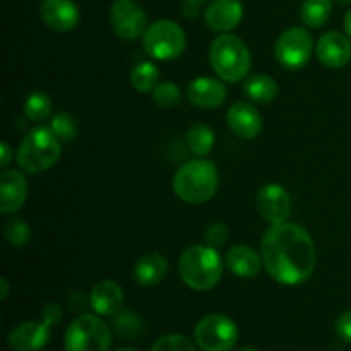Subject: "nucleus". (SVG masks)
<instances>
[{
	"label": "nucleus",
	"mask_w": 351,
	"mask_h": 351,
	"mask_svg": "<svg viewBox=\"0 0 351 351\" xmlns=\"http://www.w3.org/2000/svg\"><path fill=\"white\" fill-rule=\"evenodd\" d=\"M267 274L287 287H297L311 280L317 266V250L311 233L297 223L271 225L261 245Z\"/></svg>",
	"instance_id": "nucleus-1"
},
{
	"label": "nucleus",
	"mask_w": 351,
	"mask_h": 351,
	"mask_svg": "<svg viewBox=\"0 0 351 351\" xmlns=\"http://www.w3.org/2000/svg\"><path fill=\"white\" fill-rule=\"evenodd\" d=\"M218 182L216 165L209 160L197 158L178 168L173 177V192L187 204H204L215 197Z\"/></svg>",
	"instance_id": "nucleus-2"
},
{
	"label": "nucleus",
	"mask_w": 351,
	"mask_h": 351,
	"mask_svg": "<svg viewBox=\"0 0 351 351\" xmlns=\"http://www.w3.org/2000/svg\"><path fill=\"white\" fill-rule=\"evenodd\" d=\"M178 274L192 290H213L223 276L221 257L209 245H191L178 259Z\"/></svg>",
	"instance_id": "nucleus-3"
},
{
	"label": "nucleus",
	"mask_w": 351,
	"mask_h": 351,
	"mask_svg": "<svg viewBox=\"0 0 351 351\" xmlns=\"http://www.w3.org/2000/svg\"><path fill=\"white\" fill-rule=\"evenodd\" d=\"M60 139L50 127H34L24 136L17 149V165L31 175L50 170L60 160Z\"/></svg>",
	"instance_id": "nucleus-4"
},
{
	"label": "nucleus",
	"mask_w": 351,
	"mask_h": 351,
	"mask_svg": "<svg viewBox=\"0 0 351 351\" xmlns=\"http://www.w3.org/2000/svg\"><path fill=\"white\" fill-rule=\"evenodd\" d=\"M209 62L219 79L239 82L247 77L252 65L249 47L239 36L230 33L219 34L209 47Z\"/></svg>",
	"instance_id": "nucleus-5"
},
{
	"label": "nucleus",
	"mask_w": 351,
	"mask_h": 351,
	"mask_svg": "<svg viewBox=\"0 0 351 351\" xmlns=\"http://www.w3.org/2000/svg\"><path fill=\"white\" fill-rule=\"evenodd\" d=\"M110 346L112 332L98 314H81L65 329V351H110Z\"/></svg>",
	"instance_id": "nucleus-6"
},
{
	"label": "nucleus",
	"mask_w": 351,
	"mask_h": 351,
	"mask_svg": "<svg viewBox=\"0 0 351 351\" xmlns=\"http://www.w3.org/2000/svg\"><path fill=\"white\" fill-rule=\"evenodd\" d=\"M143 47L156 60H175L187 48V36L175 21L160 19L147 26L143 34Z\"/></svg>",
	"instance_id": "nucleus-7"
},
{
	"label": "nucleus",
	"mask_w": 351,
	"mask_h": 351,
	"mask_svg": "<svg viewBox=\"0 0 351 351\" xmlns=\"http://www.w3.org/2000/svg\"><path fill=\"white\" fill-rule=\"evenodd\" d=\"M194 341L202 351H232L239 341V328L225 314H209L197 322Z\"/></svg>",
	"instance_id": "nucleus-8"
},
{
	"label": "nucleus",
	"mask_w": 351,
	"mask_h": 351,
	"mask_svg": "<svg viewBox=\"0 0 351 351\" xmlns=\"http://www.w3.org/2000/svg\"><path fill=\"white\" fill-rule=\"evenodd\" d=\"M312 53H314V38L304 27H290L283 31L274 47L276 60L285 69L291 71L305 67L312 58Z\"/></svg>",
	"instance_id": "nucleus-9"
},
{
	"label": "nucleus",
	"mask_w": 351,
	"mask_h": 351,
	"mask_svg": "<svg viewBox=\"0 0 351 351\" xmlns=\"http://www.w3.org/2000/svg\"><path fill=\"white\" fill-rule=\"evenodd\" d=\"M110 23L119 38L134 41L147 29V16L134 0H115L110 9Z\"/></svg>",
	"instance_id": "nucleus-10"
},
{
	"label": "nucleus",
	"mask_w": 351,
	"mask_h": 351,
	"mask_svg": "<svg viewBox=\"0 0 351 351\" xmlns=\"http://www.w3.org/2000/svg\"><path fill=\"white\" fill-rule=\"evenodd\" d=\"M257 211L269 225H280L291 213V197L283 185L267 184L259 189L256 197Z\"/></svg>",
	"instance_id": "nucleus-11"
},
{
	"label": "nucleus",
	"mask_w": 351,
	"mask_h": 351,
	"mask_svg": "<svg viewBox=\"0 0 351 351\" xmlns=\"http://www.w3.org/2000/svg\"><path fill=\"white\" fill-rule=\"evenodd\" d=\"M51 328L40 322H21L16 328L10 329L7 336V343L12 351H41L50 343Z\"/></svg>",
	"instance_id": "nucleus-12"
},
{
	"label": "nucleus",
	"mask_w": 351,
	"mask_h": 351,
	"mask_svg": "<svg viewBox=\"0 0 351 351\" xmlns=\"http://www.w3.org/2000/svg\"><path fill=\"white\" fill-rule=\"evenodd\" d=\"M319 62L329 69H341L351 60V41L348 34L329 31L315 45Z\"/></svg>",
	"instance_id": "nucleus-13"
},
{
	"label": "nucleus",
	"mask_w": 351,
	"mask_h": 351,
	"mask_svg": "<svg viewBox=\"0 0 351 351\" xmlns=\"http://www.w3.org/2000/svg\"><path fill=\"white\" fill-rule=\"evenodd\" d=\"M230 130L240 139H256L263 130V117L259 110L247 101H237L226 112Z\"/></svg>",
	"instance_id": "nucleus-14"
},
{
	"label": "nucleus",
	"mask_w": 351,
	"mask_h": 351,
	"mask_svg": "<svg viewBox=\"0 0 351 351\" xmlns=\"http://www.w3.org/2000/svg\"><path fill=\"white\" fill-rule=\"evenodd\" d=\"M40 14L43 23L58 33L74 29L81 19V12L74 0H43Z\"/></svg>",
	"instance_id": "nucleus-15"
},
{
	"label": "nucleus",
	"mask_w": 351,
	"mask_h": 351,
	"mask_svg": "<svg viewBox=\"0 0 351 351\" xmlns=\"http://www.w3.org/2000/svg\"><path fill=\"white\" fill-rule=\"evenodd\" d=\"M243 17V5L240 0H213L204 12L209 29L216 33H228L235 29Z\"/></svg>",
	"instance_id": "nucleus-16"
},
{
	"label": "nucleus",
	"mask_w": 351,
	"mask_h": 351,
	"mask_svg": "<svg viewBox=\"0 0 351 351\" xmlns=\"http://www.w3.org/2000/svg\"><path fill=\"white\" fill-rule=\"evenodd\" d=\"M27 197V182L17 170H3L0 175V213L12 215L19 211Z\"/></svg>",
	"instance_id": "nucleus-17"
},
{
	"label": "nucleus",
	"mask_w": 351,
	"mask_h": 351,
	"mask_svg": "<svg viewBox=\"0 0 351 351\" xmlns=\"http://www.w3.org/2000/svg\"><path fill=\"white\" fill-rule=\"evenodd\" d=\"M226 88L219 79L201 75L187 88V98L199 108H218L226 101Z\"/></svg>",
	"instance_id": "nucleus-18"
},
{
	"label": "nucleus",
	"mask_w": 351,
	"mask_h": 351,
	"mask_svg": "<svg viewBox=\"0 0 351 351\" xmlns=\"http://www.w3.org/2000/svg\"><path fill=\"white\" fill-rule=\"evenodd\" d=\"M123 305V290L117 281L103 280L93 287L89 295V307L103 317L115 315Z\"/></svg>",
	"instance_id": "nucleus-19"
},
{
	"label": "nucleus",
	"mask_w": 351,
	"mask_h": 351,
	"mask_svg": "<svg viewBox=\"0 0 351 351\" xmlns=\"http://www.w3.org/2000/svg\"><path fill=\"white\" fill-rule=\"evenodd\" d=\"M225 259L226 267L240 278H256L261 273V267L264 266L263 256H259L252 247L242 243L228 249Z\"/></svg>",
	"instance_id": "nucleus-20"
},
{
	"label": "nucleus",
	"mask_w": 351,
	"mask_h": 351,
	"mask_svg": "<svg viewBox=\"0 0 351 351\" xmlns=\"http://www.w3.org/2000/svg\"><path fill=\"white\" fill-rule=\"evenodd\" d=\"M168 273V261L161 254L149 252L134 266V280L144 288L156 287Z\"/></svg>",
	"instance_id": "nucleus-21"
},
{
	"label": "nucleus",
	"mask_w": 351,
	"mask_h": 351,
	"mask_svg": "<svg viewBox=\"0 0 351 351\" xmlns=\"http://www.w3.org/2000/svg\"><path fill=\"white\" fill-rule=\"evenodd\" d=\"M243 91L252 101L271 103L278 96V82L267 74H257L247 79Z\"/></svg>",
	"instance_id": "nucleus-22"
},
{
	"label": "nucleus",
	"mask_w": 351,
	"mask_h": 351,
	"mask_svg": "<svg viewBox=\"0 0 351 351\" xmlns=\"http://www.w3.org/2000/svg\"><path fill=\"white\" fill-rule=\"evenodd\" d=\"M332 10V0H304L300 7V17L305 26L322 27L328 23Z\"/></svg>",
	"instance_id": "nucleus-23"
},
{
	"label": "nucleus",
	"mask_w": 351,
	"mask_h": 351,
	"mask_svg": "<svg viewBox=\"0 0 351 351\" xmlns=\"http://www.w3.org/2000/svg\"><path fill=\"white\" fill-rule=\"evenodd\" d=\"M130 84L137 93H149L160 84V71L153 62H141L130 72Z\"/></svg>",
	"instance_id": "nucleus-24"
},
{
	"label": "nucleus",
	"mask_w": 351,
	"mask_h": 351,
	"mask_svg": "<svg viewBox=\"0 0 351 351\" xmlns=\"http://www.w3.org/2000/svg\"><path fill=\"white\" fill-rule=\"evenodd\" d=\"M215 132L204 123H195L187 130V146L195 156H206L215 147Z\"/></svg>",
	"instance_id": "nucleus-25"
},
{
	"label": "nucleus",
	"mask_w": 351,
	"mask_h": 351,
	"mask_svg": "<svg viewBox=\"0 0 351 351\" xmlns=\"http://www.w3.org/2000/svg\"><path fill=\"white\" fill-rule=\"evenodd\" d=\"M113 329L122 338L136 339L144 332V321L134 311H120L113 315Z\"/></svg>",
	"instance_id": "nucleus-26"
},
{
	"label": "nucleus",
	"mask_w": 351,
	"mask_h": 351,
	"mask_svg": "<svg viewBox=\"0 0 351 351\" xmlns=\"http://www.w3.org/2000/svg\"><path fill=\"white\" fill-rule=\"evenodd\" d=\"M51 108H53L51 98L43 91H33L24 99V115L31 122H43L50 119Z\"/></svg>",
	"instance_id": "nucleus-27"
},
{
	"label": "nucleus",
	"mask_w": 351,
	"mask_h": 351,
	"mask_svg": "<svg viewBox=\"0 0 351 351\" xmlns=\"http://www.w3.org/2000/svg\"><path fill=\"white\" fill-rule=\"evenodd\" d=\"M3 235H5L7 242L12 247H21L27 245L31 240V228L26 221H23L21 218H10L9 221L3 226Z\"/></svg>",
	"instance_id": "nucleus-28"
},
{
	"label": "nucleus",
	"mask_w": 351,
	"mask_h": 351,
	"mask_svg": "<svg viewBox=\"0 0 351 351\" xmlns=\"http://www.w3.org/2000/svg\"><path fill=\"white\" fill-rule=\"evenodd\" d=\"M50 129L53 130L55 136L64 143L74 141L77 136V123H75L74 117L69 115L65 112H58L51 117L50 120Z\"/></svg>",
	"instance_id": "nucleus-29"
},
{
	"label": "nucleus",
	"mask_w": 351,
	"mask_h": 351,
	"mask_svg": "<svg viewBox=\"0 0 351 351\" xmlns=\"http://www.w3.org/2000/svg\"><path fill=\"white\" fill-rule=\"evenodd\" d=\"M153 99L160 108H175L182 99L180 88L170 81L160 82L153 89Z\"/></svg>",
	"instance_id": "nucleus-30"
},
{
	"label": "nucleus",
	"mask_w": 351,
	"mask_h": 351,
	"mask_svg": "<svg viewBox=\"0 0 351 351\" xmlns=\"http://www.w3.org/2000/svg\"><path fill=\"white\" fill-rule=\"evenodd\" d=\"M151 351H195L194 343L185 335H165L154 341Z\"/></svg>",
	"instance_id": "nucleus-31"
},
{
	"label": "nucleus",
	"mask_w": 351,
	"mask_h": 351,
	"mask_svg": "<svg viewBox=\"0 0 351 351\" xmlns=\"http://www.w3.org/2000/svg\"><path fill=\"white\" fill-rule=\"evenodd\" d=\"M206 245L213 247V249H218V247H223L226 242H228V228H226L225 223L215 221L206 228L204 233Z\"/></svg>",
	"instance_id": "nucleus-32"
},
{
	"label": "nucleus",
	"mask_w": 351,
	"mask_h": 351,
	"mask_svg": "<svg viewBox=\"0 0 351 351\" xmlns=\"http://www.w3.org/2000/svg\"><path fill=\"white\" fill-rule=\"evenodd\" d=\"M62 317H64V312H62V307L57 302H48L43 307V311H41V321L47 326H50V328L60 324Z\"/></svg>",
	"instance_id": "nucleus-33"
},
{
	"label": "nucleus",
	"mask_w": 351,
	"mask_h": 351,
	"mask_svg": "<svg viewBox=\"0 0 351 351\" xmlns=\"http://www.w3.org/2000/svg\"><path fill=\"white\" fill-rule=\"evenodd\" d=\"M336 335H338L339 339L351 345V308L343 312L338 321H336Z\"/></svg>",
	"instance_id": "nucleus-34"
},
{
	"label": "nucleus",
	"mask_w": 351,
	"mask_h": 351,
	"mask_svg": "<svg viewBox=\"0 0 351 351\" xmlns=\"http://www.w3.org/2000/svg\"><path fill=\"white\" fill-rule=\"evenodd\" d=\"M69 305L74 312H84V308L89 305V298H86L82 291H72L69 297Z\"/></svg>",
	"instance_id": "nucleus-35"
},
{
	"label": "nucleus",
	"mask_w": 351,
	"mask_h": 351,
	"mask_svg": "<svg viewBox=\"0 0 351 351\" xmlns=\"http://www.w3.org/2000/svg\"><path fill=\"white\" fill-rule=\"evenodd\" d=\"M0 151H2L0 165H2V168H5L7 165L10 163V158H12V149H10V146L7 143H2V144H0Z\"/></svg>",
	"instance_id": "nucleus-36"
},
{
	"label": "nucleus",
	"mask_w": 351,
	"mask_h": 351,
	"mask_svg": "<svg viewBox=\"0 0 351 351\" xmlns=\"http://www.w3.org/2000/svg\"><path fill=\"white\" fill-rule=\"evenodd\" d=\"M199 5H201V3H195V2H191V0H185L184 14L187 17H195L199 14Z\"/></svg>",
	"instance_id": "nucleus-37"
},
{
	"label": "nucleus",
	"mask_w": 351,
	"mask_h": 351,
	"mask_svg": "<svg viewBox=\"0 0 351 351\" xmlns=\"http://www.w3.org/2000/svg\"><path fill=\"white\" fill-rule=\"evenodd\" d=\"M0 288H2V293H0V298H2V300H5L7 293H9V283H7L5 278H2V280H0Z\"/></svg>",
	"instance_id": "nucleus-38"
},
{
	"label": "nucleus",
	"mask_w": 351,
	"mask_h": 351,
	"mask_svg": "<svg viewBox=\"0 0 351 351\" xmlns=\"http://www.w3.org/2000/svg\"><path fill=\"white\" fill-rule=\"evenodd\" d=\"M345 31H346V34L351 38V10H348L345 16Z\"/></svg>",
	"instance_id": "nucleus-39"
},
{
	"label": "nucleus",
	"mask_w": 351,
	"mask_h": 351,
	"mask_svg": "<svg viewBox=\"0 0 351 351\" xmlns=\"http://www.w3.org/2000/svg\"><path fill=\"white\" fill-rule=\"evenodd\" d=\"M239 351H259V350H256V348H242V350H239Z\"/></svg>",
	"instance_id": "nucleus-40"
},
{
	"label": "nucleus",
	"mask_w": 351,
	"mask_h": 351,
	"mask_svg": "<svg viewBox=\"0 0 351 351\" xmlns=\"http://www.w3.org/2000/svg\"><path fill=\"white\" fill-rule=\"evenodd\" d=\"M117 351H137V350H134V348H120V350H117Z\"/></svg>",
	"instance_id": "nucleus-41"
},
{
	"label": "nucleus",
	"mask_w": 351,
	"mask_h": 351,
	"mask_svg": "<svg viewBox=\"0 0 351 351\" xmlns=\"http://www.w3.org/2000/svg\"><path fill=\"white\" fill-rule=\"evenodd\" d=\"M191 2H195V3H202V2H206V0H191Z\"/></svg>",
	"instance_id": "nucleus-42"
},
{
	"label": "nucleus",
	"mask_w": 351,
	"mask_h": 351,
	"mask_svg": "<svg viewBox=\"0 0 351 351\" xmlns=\"http://www.w3.org/2000/svg\"><path fill=\"white\" fill-rule=\"evenodd\" d=\"M338 2H341V3H350L351 0H338Z\"/></svg>",
	"instance_id": "nucleus-43"
}]
</instances>
